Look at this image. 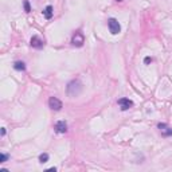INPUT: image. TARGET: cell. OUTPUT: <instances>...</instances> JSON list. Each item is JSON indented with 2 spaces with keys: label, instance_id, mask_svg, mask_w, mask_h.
Returning <instances> with one entry per match:
<instances>
[{
  "label": "cell",
  "instance_id": "cell-12",
  "mask_svg": "<svg viewBox=\"0 0 172 172\" xmlns=\"http://www.w3.org/2000/svg\"><path fill=\"white\" fill-rule=\"evenodd\" d=\"M23 6H24V11H26V12H30L31 11L30 1H28V0H24V1H23Z\"/></svg>",
  "mask_w": 172,
  "mask_h": 172
},
{
  "label": "cell",
  "instance_id": "cell-11",
  "mask_svg": "<svg viewBox=\"0 0 172 172\" xmlns=\"http://www.w3.org/2000/svg\"><path fill=\"white\" fill-rule=\"evenodd\" d=\"M48 157H50V156H48V153H42V155H39V161H40V163H47V161H48Z\"/></svg>",
  "mask_w": 172,
  "mask_h": 172
},
{
  "label": "cell",
  "instance_id": "cell-13",
  "mask_svg": "<svg viewBox=\"0 0 172 172\" xmlns=\"http://www.w3.org/2000/svg\"><path fill=\"white\" fill-rule=\"evenodd\" d=\"M8 155H6V153H1L0 155V163H6L7 160H8Z\"/></svg>",
  "mask_w": 172,
  "mask_h": 172
},
{
  "label": "cell",
  "instance_id": "cell-3",
  "mask_svg": "<svg viewBox=\"0 0 172 172\" xmlns=\"http://www.w3.org/2000/svg\"><path fill=\"white\" fill-rule=\"evenodd\" d=\"M85 43V36L82 32H79V31H77L74 35H73L71 38V45L76 46V47H82Z\"/></svg>",
  "mask_w": 172,
  "mask_h": 172
},
{
  "label": "cell",
  "instance_id": "cell-8",
  "mask_svg": "<svg viewBox=\"0 0 172 172\" xmlns=\"http://www.w3.org/2000/svg\"><path fill=\"white\" fill-rule=\"evenodd\" d=\"M118 105H120L121 110H128L129 108L133 106V102L129 98H120V100H118Z\"/></svg>",
  "mask_w": 172,
  "mask_h": 172
},
{
  "label": "cell",
  "instance_id": "cell-1",
  "mask_svg": "<svg viewBox=\"0 0 172 172\" xmlns=\"http://www.w3.org/2000/svg\"><path fill=\"white\" fill-rule=\"evenodd\" d=\"M82 89H83V85L79 79H71L66 86V93L73 98V97H78L82 93Z\"/></svg>",
  "mask_w": 172,
  "mask_h": 172
},
{
  "label": "cell",
  "instance_id": "cell-15",
  "mask_svg": "<svg viewBox=\"0 0 172 172\" xmlns=\"http://www.w3.org/2000/svg\"><path fill=\"white\" fill-rule=\"evenodd\" d=\"M6 135V128H1V136H4Z\"/></svg>",
  "mask_w": 172,
  "mask_h": 172
},
{
  "label": "cell",
  "instance_id": "cell-7",
  "mask_svg": "<svg viewBox=\"0 0 172 172\" xmlns=\"http://www.w3.org/2000/svg\"><path fill=\"white\" fill-rule=\"evenodd\" d=\"M157 128L160 129L161 136H164V137L172 136V128H169L167 124H159V125H157Z\"/></svg>",
  "mask_w": 172,
  "mask_h": 172
},
{
  "label": "cell",
  "instance_id": "cell-14",
  "mask_svg": "<svg viewBox=\"0 0 172 172\" xmlns=\"http://www.w3.org/2000/svg\"><path fill=\"white\" fill-rule=\"evenodd\" d=\"M151 62H152V58H151V57H147V58H145V59H144V63H145V65L151 63Z\"/></svg>",
  "mask_w": 172,
  "mask_h": 172
},
{
  "label": "cell",
  "instance_id": "cell-6",
  "mask_svg": "<svg viewBox=\"0 0 172 172\" xmlns=\"http://www.w3.org/2000/svg\"><path fill=\"white\" fill-rule=\"evenodd\" d=\"M54 129L57 133H66L67 132V124H66V121L63 120H60V121H57L54 125Z\"/></svg>",
  "mask_w": 172,
  "mask_h": 172
},
{
  "label": "cell",
  "instance_id": "cell-4",
  "mask_svg": "<svg viewBox=\"0 0 172 172\" xmlns=\"http://www.w3.org/2000/svg\"><path fill=\"white\" fill-rule=\"evenodd\" d=\"M48 106H50L51 110L58 112V110H60V109L63 108V104H62L60 100H58L57 97H50V100H48Z\"/></svg>",
  "mask_w": 172,
  "mask_h": 172
},
{
  "label": "cell",
  "instance_id": "cell-2",
  "mask_svg": "<svg viewBox=\"0 0 172 172\" xmlns=\"http://www.w3.org/2000/svg\"><path fill=\"white\" fill-rule=\"evenodd\" d=\"M108 27H109V31H110L113 35H117V34L121 32V26H120L117 19H114V18H110L108 20Z\"/></svg>",
  "mask_w": 172,
  "mask_h": 172
},
{
  "label": "cell",
  "instance_id": "cell-10",
  "mask_svg": "<svg viewBox=\"0 0 172 172\" xmlns=\"http://www.w3.org/2000/svg\"><path fill=\"white\" fill-rule=\"evenodd\" d=\"M14 69L18 70V71H24V70H26V65H24V62H22V60H18V62L14 63Z\"/></svg>",
  "mask_w": 172,
  "mask_h": 172
},
{
  "label": "cell",
  "instance_id": "cell-5",
  "mask_svg": "<svg viewBox=\"0 0 172 172\" xmlns=\"http://www.w3.org/2000/svg\"><path fill=\"white\" fill-rule=\"evenodd\" d=\"M30 45H31V47L40 50V48H43V46H45V40H43L42 38H39V36L35 35V36H32V38H31Z\"/></svg>",
  "mask_w": 172,
  "mask_h": 172
},
{
  "label": "cell",
  "instance_id": "cell-9",
  "mask_svg": "<svg viewBox=\"0 0 172 172\" xmlns=\"http://www.w3.org/2000/svg\"><path fill=\"white\" fill-rule=\"evenodd\" d=\"M53 14H54V11H53V7L51 6H47L45 9H43V15H45L46 19H51L53 18Z\"/></svg>",
  "mask_w": 172,
  "mask_h": 172
}]
</instances>
